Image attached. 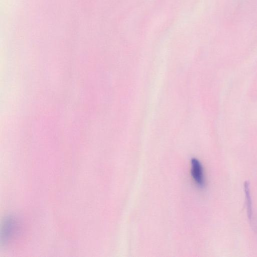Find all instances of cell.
Segmentation results:
<instances>
[{
	"instance_id": "6da1fadb",
	"label": "cell",
	"mask_w": 257,
	"mask_h": 257,
	"mask_svg": "<svg viewBox=\"0 0 257 257\" xmlns=\"http://www.w3.org/2000/svg\"><path fill=\"white\" fill-rule=\"evenodd\" d=\"M17 222L14 217L9 216L4 220L1 229L2 243H7L15 233Z\"/></svg>"
},
{
	"instance_id": "3957f363",
	"label": "cell",
	"mask_w": 257,
	"mask_h": 257,
	"mask_svg": "<svg viewBox=\"0 0 257 257\" xmlns=\"http://www.w3.org/2000/svg\"><path fill=\"white\" fill-rule=\"evenodd\" d=\"M244 191L245 193L247 214L248 219L250 222H253V215L249 184L247 181L245 182L244 183Z\"/></svg>"
},
{
	"instance_id": "7a4b0ae2",
	"label": "cell",
	"mask_w": 257,
	"mask_h": 257,
	"mask_svg": "<svg viewBox=\"0 0 257 257\" xmlns=\"http://www.w3.org/2000/svg\"><path fill=\"white\" fill-rule=\"evenodd\" d=\"M191 174L195 183L199 187H203L205 184V178L202 165L196 158L191 160Z\"/></svg>"
}]
</instances>
